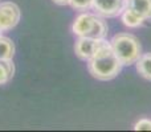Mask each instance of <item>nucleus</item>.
Instances as JSON below:
<instances>
[{
    "label": "nucleus",
    "instance_id": "1",
    "mask_svg": "<svg viewBox=\"0 0 151 132\" xmlns=\"http://www.w3.org/2000/svg\"><path fill=\"white\" fill-rule=\"evenodd\" d=\"M122 62L113 50L109 41L101 40L93 57L88 61V70L98 81H111L122 70Z\"/></svg>",
    "mask_w": 151,
    "mask_h": 132
},
{
    "label": "nucleus",
    "instance_id": "2",
    "mask_svg": "<svg viewBox=\"0 0 151 132\" xmlns=\"http://www.w3.org/2000/svg\"><path fill=\"white\" fill-rule=\"evenodd\" d=\"M113 50L119 58L123 66H130L137 64L142 56V46L138 37L131 33H118L110 41Z\"/></svg>",
    "mask_w": 151,
    "mask_h": 132
},
{
    "label": "nucleus",
    "instance_id": "3",
    "mask_svg": "<svg viewBox=\"0 0 151 132\" xmlns=\"http://www.w3.org/2000/svg\"><path fill=\"white\" fill-rule=\"evenodd\" d=\"M129 7V0H93V9L101 17H118Z\"/></svg>",
    "mask_w": 151,
    "mask_h": 132
},
{
    "label": "nucleus",
    "instance_id": "4",
    "mask_svg": "<svg viewBox=\"0 0 151 132\" xmlns=\"http://www.w3.org/2000/svg\"><path fill=\"white\" fill-rule=\"evenodd\" d=\"M20 21V8L12 1L0 3V29L3 32L15 28Z\"/></svg>",
    "mask_w": 151,
    "mask_h": 132
},
{
    "label": "nucleus",
    "instance_id": "5",
    "mask_svg": "<svg viewBox=\"0 0 151 132\" xmlns=\"http://www.w3.org/2000/svg\"><path fill=\"white\" fill-rule=\"evenodd\" d=\"M97 20V15L89 12H83L76 17L73 25H72V32L77 37H89L91 29Z\"/></svg>",
    "mask_w": 151,
    "mask_h": 132
},
{
    "label": "nucleus",
    "instance_id": "6",
    "mask_svg": "<svg viewBox=\"0 0 151 132\" xmlns=\"http://www.w3.org/2000/svg\"><path fill=\"white\" fill-rule=\"evenodd\" d=\"M99 42H101V40H96L91 37H78L74 45L76 56L82 61H89L96 53Z\"/></svg>",
    "mask_w": 151,
    "mask_h": 132
},
{
    "label": "nucleus",
    "instance_id": "7",
    "mask_svg": "<svg viewBox=\"0 0 151 132\" xmlns=\"http://www.w3.org/2000/svg\"><path fill=\"white\" fill-rule=\"evenodd\" d=\"M121 20H122L123 25L127 26V28H139V26L143 25L145 20L142 16H139L138 13L134 9H131L130 7H127L121 15Z\"/></svg>",
    "mask_w": 151,
    "mask_h": 132
},
{
    "label": "nucleus",
    "instance_id": "8",
    "mask_svg": "<svg viewBox=\"0 0 151 132\" xmlns=\"http://www.w3.org/2000/svg\"><path fill=\"white\" fill-rule=\"evenodd\" d=\"M129 7L145 20L151 19V0H129Z\"/></svg>",
    "mask_w": 151,
    "mask_h": 132
},
{
    "label": "nucleus",
    "instance_id": "9",
    "mask_svg": "<svg viewBox=\"0 0 151 132\" xmlns=\"http://www.w3.org/2000/svg\"><path fill=\"white\" fill-rule=\"evenodd\" d=\"M137 71L145 78L151 81V53H146L139 57L137 61Z\"/></svg>",
    "mask_w": 151,
    "mask_h": 132
},
{
    "label": "nucleus",
    "instance_id": "10",
    "mask_svg": "<svg viewBox=\"0 0 151 132\" xmlns=\"http://www.w3.org/2000/svg\"><path fill=\"white\" fill-rule=\"evenodd\" d=\"M15 65L12 60H0V85H5L13 78Z\"/></svg>",
    "mask_w": 151,
    "mask_h": 132
},
{
    "label": "nucleus",
    "instance_id": "11",
    "mask_svg": "<svg viewBox=\"0 0 151 132\" xmlns=\"http://www.w3.org/2000/svg\"><path fill=\"white\" fill-rule=\"evenodd\" d=\"M15 56V45L8 37L0 36V60H12Z\"/></svg>",
    "mask_w": 151,
    "mask_h": 132
},
{
    "label": "nucleus",
    "instance_id": "12",
    "mask_svg": "<svg viewBox=\"0 0 151 132\" xmlns=\"http://www.w3.org/2000/svg\"><path fill=\"white\" fill-rule=\"evenodd\" d=\"M70 7L76 11H81V12H85V11L93 8V0H70Z\"/></svg>",
    "mask_w": 151,
    "mask_h": 132
},
{
    "label": "nucleus",
    "instance_id": "13",
    "mask_svg": "<svg viewBox=\"0 0 151 132\" xmlns=\"http://www.w3.org/2000/svg\"><path fill=\"white\" fill-rule=\"evenodd\" d=\"M135 131H151V120L150 119H141L134 126Z\"/></svg>",
    "mask_w": 151,
    "mask_h": 132
},
{
    "label": "nucleus",
    "instance_id": "14",
    "mask_svg": "<svg viewBox=\"0 0 151 132\" xmlns=\"http://www.w3.org/2000/svg\"><path fill=\"white\" fill-rule=\"evenodd\" d=\"M53 3H56L57 5H68L70 3V0H52Z\"/></svg>",
    "mask_w": 151,
    "mask_h": 132
},
{
    "label": "nucleus",
    "instance_id": "15",
    "mask_svg": "<svg viewBox=\"0 0 151 132\" xmlns=\"http://www.w3.org/2000/svg\"><path fill=\"white\" fill-rule=\"evenodd\" d=\"M1 32H3V31H1V29H0V36H1Z\"/></svg>",
    "mask_w": 151,
    "mask_h": 132
}]
</instances>
